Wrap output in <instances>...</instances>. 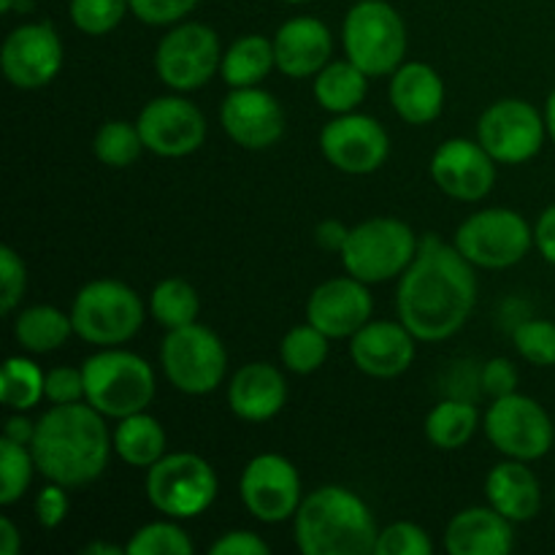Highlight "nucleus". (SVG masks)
Here are the masks:
<instances>
[{
    "label": "nucleus",
    "mask_w": 555,
    "mask_h": 555,
    "mask_svg": "<svg viewBox=\"0 0 555 555\" xmlns=\"http://www.w3.org/2000/svg\"><path fill=\"white\" fill-rule=\"evenodd\" d=\"M74 334L70 312L52 307V304H36L22 309L14 318V341L30 356H47L60 350Z\"/></svg>",
    "instance_id": "c85d7f7f"
},
{
    "label": "nucleus",
    "mask_w": 555,
    "mask_h": 555,
    "mask_svg": "<svg viewBox=\"0 0 555 555\" xmlns=\"http://www.w3.org/2000/svg\"><path fill=\"white\" fill-rule=\"evenodd\" d=\"M331 350V339L307 320V323L296 325L287 331L280 341V358L282 366L293 374H314L325 363Z\"/></svg>",
    "instance_id": "72a5a7b5"
},
{
    "label": "nucleus",
    "mask_w": 555,
    "mask_h": 555,
    "mask_svg": "<svg viewBox=\"0 0 555 555\" xmlns=\"http://www.w3.org/2000/svg\"><path fill=\"white\" fill-rule=\"evenodd\" d=\"M30 450L43 480L76 491L92 486L108 469L114 444L106 417L92 404L79 401L49 406L36 421Z\"/></svg>",
    "instance_id": "f03ea898"
},
{
    "label": "nucleus",
    "mask_w": 555,
    "mask_h": 555,
    "mask_svg": "<svg viewBox=\"0 0 555 555\" xmlns=\"http://www.w3.org/2000/svg\"><path fill=\"white\" fill-rule=\"evenodd\" d=\"M49 404H79L87 399L85 393V372L74 366H54L47 372L43 383Z\"/></svg>",
    "instance_id": "37998d69"
},
{
    "label": "nucleus",
    "mask_w": 555,
    "mask_h": 555,
    "mask_svg": "<svg viewBox=\"0 0 555 555\" xmlns=\"http://www.w3.org/2000/svg\"><path fill=\"white\" fill-rule=\"evenodd\" d=\"M482 431L504 459L526 464L545 459L555 442V426L547 410L524 393L493 399L482 415Z\"/></svg>",
    "instance_id": "9b49d317"
},
{
    "label": "nucleus",
    "mask_w": 555,
    "mask_h": 555,
    "mask_svg": "<svg viewBox=\"0 0 555 555\" xmlns=\"http://www.w3.org/2000/svg\"><path fill=\"white\" fill-rule=\"evenodd\" d=\"M70 509L68 488L60 486V482H49L36 493V504H33V513H36V524L41 529H57L65 524Z\"/></svg>",
    "instance_id": "c03bdc74"
},
{
    "label": "nucleus",
    "mask_w": 555,
    "mask_h": 555,
    "mask_svg": "<svg viewBox=\"0 0 555 555\" xmlns=\"http://www.w3.org/2000/svg\"><path fill=\"white\" fill-rule=\"evenodd\" d=\"M128 555H190L193 553V540L188 531L179 526V520H152L141 529L133 531V537L125 545Z\"/></svg>",
    "instance_id": "e433bc0d"
},
{
    "label": "nucleus",
    "mask_w": 555,
    "mask_h": 555,
    "mask_svg": "<svg viewBox=\"0 0 555 555\" xmlns=\"http://www.w3.org/2000/svg\"><path fill=\"white\" fill-rule=\"evenodd\" d=\"M480 388L482 393L491 396V401L518 393V369H515V363L509 358H491L480 369Z\"/></svg>",
    "instance_id": "a18cd8bd"
},
{
    "label": "nucleus",
    "mask_w": 555,
    "mask_h": 555,
    "mask_svg": "<svg viewBox=\"0 0 555 555\" xmlns=\"http://www.w3.org/2000/svg\"><path fill=\"white\" fill-rule=\"evenodd\" d=\"M130 14L152 27H171L188 20L198 0H128Z\"/></svg>",
    "instance_id": "79ce46f5"
},
{
    "label": "nucleus",
    "mask_w": 555,
    "mask_h": 555,
    "mask_svg": "<svg viewBox=\"0 0 555 555\" xmlns=\"http://www.w3.org/2000/svg\"><path fill=\"white\" fill-rule=\"evenodd\" d=\"M486 496L488 504L513 524H529L542 509L540 477L526 461L507 459L493 466L486 477Z\"/></svg>",
    "instance_id": "a878e982"
},
{
    "label": "nucleus",
    "mask_w": 555,
    "mask_h": 555,
    "mask_svg": "<svg viewBox=\"0 0 555 555\" xmlns=\"http://www.w3.org/2000/svg\"><path fill=\"white\" fill-rule=\"evenodd\" d=\"M406 25L388 0H358L341 25L345 57L363 74L390 76L406 60Z\"/></svg>",
    "instance_id": "0eeeda50"
},
{
    "label": "nucleus",
    "mask_w": 555,
    "mask_h": 555,
    "mask_svg": "<svg viewBox=\"0 0 555 555\" xmlns=\"http://www.w3.org/2000/svg\"><path fill=\"white\" fill-rule=\"evenodd\" d=\"M388 98L393 112L404 122L423 128V125H431L442 114L444 81L434 65L421 63V60H404L390 74Z\"/></svg>",
    "instance_id": "b1692460"
},
{
    "label": "nucleus",
    "mask_w": 555,
    "mask_h": 555,
    "mask_svg": "<svg viewBox=\"0 0 555 555\" xmlns=\"http://www.w3.org/2000/svg\"><path fill=\"white\" fill-rule=\"evenodd\" d=\"M112 444L119 461L135 466V469H150L152 464H157L166 455L168 439L160 421L144 410L117 421L112 431Z\"/></svg>",
    "instance_id": "bb28decb"
},
{
    "label": "nucleus",
    "mask_w": 555,
    "mask_h": 555,
    "mask_svg": "<svg viewBox=\"0 0 555 555\" xmlns=\"http://www.w3.org/2000/svg\"><path fill=\"white\" fill-rule=\"evenodd\" d=\"M417 339L401 320H369L350 336V356L358 372L372 379L401 377L412 366Z\"/></svg>",
    "instance_id": "412c9836"
},
{
    "label": "nucleus",
    "mask_w": 555,
    "mask_h": 555,
    "mask_svg": "<svg viewBox=\"0 0 555 555\" xmlns=\"http://www.w3.org/2000/svg\"><path fill=\"white\" fill-rule=\"evenodd\" d=\"M222 130L242 150L260 152L274 146L285 133V112L263 87H238L220 106Z\"/></svg>",
    "instance_id": "6ab92c4d"
},
{
    "label": "nucleus",
    "mask_w": 555,
    "mask_h": 555,
    "mask_svg": "<svg viewBox=\"0 0 555 555\" xmlns=\"http://www.w3.org/2000/svg\"><path fill=\"white\" fill-rule=\"evenodd\" d=\"M513 520L499 509L466 507L450 518L444 529V551L450 555H507L515 547Z\"/></svg>",
    "instance_id": "393cba45"
},
{
    "label": "nucleus",
    "mask_w": 555,
    "mask_h": 555,
    "mask_svg": "<svg viewBox=\"0 0 555 555\" xmlns=\"http://www.w3.org/2000/svg\"><path fill=\"white\" fill-rule=\"evenodd\" d=\"M146 499L160 515L190 520L204 515L220 493L215 466L195 453H166L146 469Z\"/></svg>",
    "instance_id": "6e6552de"
},
{
    "label": "nucleus",
    "mask_w": 555,
    "mask_h": 555,
    "mask_svg": "<svg viewBox=\"0 0 555 555\" xmlns=\"http://www.w3.org/2000/svg\"><path fill=\"white\" fill-rule=\"evenodd\" d=\"M547 139L545 114L520 98H502L480 114L477 141L499 166H520L540 155Z\"/></svg>",
    "instance_id": "ddd939ff"
},
{
    "label": "nucleus",
    "mask_w": 555,
    "mask_h": 555,
    "mask_svg": "<svg viewBox=\"0 0 555 555\" xmlns=\"http://www.w3.org/2000/svg\"><path fill=\"white\" fill-rule=\"evenodd\" d=\"M47 372L36 361L22 356L5 358L3 377H0V396L11 412H30L47 399L43 393Z\"/></svg>",
    "instance_id": "473e14b6"
},
{
    "label": "nucleus",
    "mask_w": 555,
    "mask_h": 555,
    "mask_svg": "<svg viewBox=\"0 0 555 555\" xmlns=\"http://www.w3.org/2000/svg\"><path fill=\"white\" fill-rule=\"evenodd\" d=\"M287 401V379L274 363H244L228 383V406L238 421L266 423L282 412Z\"/></svg>",
    "instance_id": "5701e85b"
},
{
    "label": "nucleus",
    "mask_w": 555,
    "mask_h": 555,
    "mask_svg": "<svg viewBox=\"0 0 555 555\" xmlns=\"http://www.w3.org/2000/svg\"><path fill=\"white\" fill-rule=\"evenodd\" d=\"M144 150L157 157H188L206 141V117L184 92L152 98L135 117Z\"/></svg>",
    "instance_id": "dca6fc26"
},
{
    "label": "nucleus",
    "mask_w": 555,
    "mask_h": 555,
    "mask_svg": "<svg viewBox=\"0 0 555 555\" xmlns=\"http://www.w3.org/2000/svg\"><path fill=\"white\" fill-rule=\"evenodd\" d=\"M513 345L531 366H555V323L545 318H526L513 328Z\"/></svg>",
    "instance_id": "4c0bfd02"
},
{
    "label": "nucleus",
    "mask_w": 555,
    "mask_h": 555,
    "mask_svg": "<svg viewBox=\"0 0 555 555\" xmlns=\"http://www.w3.org/2000/svg\"><path fill=\"white\" fill-rule=\"evenodd\" d=\"M271 547L269 542L260 534L247 529L225 531L220 540H215L209 545V555H269Z\"/></svg>",
    "instance_id": "49530a36"
},
{
    "label": "nucleus",
    "mask_w": 555,
    "mask_h": 555,
    "mask_svg": "<svg viewBox=\"0 0 555 555\" xmlns=\"http://www.w3.org/2000/svg\"><path fill=\"white\" fill-rule=\"evenodd\" d=\"M160 366L179 393L206 396L225 379L228 350L215 331L190 323L168 331L160 345Z\"/></svg>",
    "instance_id": "9d476101"
},
{
    "label": "nucleus",
    "mask_w": 555,
    "mask_h": 555,
    "mask_svg": "<svg viewBox=\"0 0 555 555\" xmlns=\"http://www.w3.org/2000/svg\"><path fill=\"white\" fill-rule=\"evenodd\" d=\"M276 70L287 79H309L318 76L334 54V36L325 22L314 16H293L282 22L274 33Z\"/></svg>",
    "instance_id": "4be33fe9"
},
{
    "label": "nucleus",
    "mask_w": 555,
    "mask_h": 555,
    "mask_svg": "<svg viewBox=\"0 0 555 555\" xmlns=\"http://www.w3.org/2000/svg\"><path fill=\"white\" fill-rule=\"evenodd\" d=\"M85 555H122L125 547H117V545H108V542H92V545H87Z\"/></svg>",
    "instance_id": "603ef678"
},
{
    "label": "nucleus",
    "mask_w": 555,
    "mask_h": 555,
    "mask_svg": "<svg viewBox=\"0 0 555 555\" xmlns=\"http://www.w3.org/2000/svg\"><path fill=\"white\" fill-rule=\"evenodd\" d=\"M92 152L103 166L128 168L144 152L139 125L125 122V119H108L98 128L95 139H92Z\"/></svg>",
    "instance_id": "f704fd0d"
},
{
    "label": "nucleus",
    "mask_w": 555,
    "mask_h": 555,
    "mask_svg": "<svg viewBox=\"0 0 555 555\" xmlns=\"http://www.w3.org/2000/svg\"><path fill=\"white\" fill-rule=\"evenodd\" d=\"M238 496L247 513L260 524H285V520H293L304 502L301 475L285 455L260 453L244 466Z\"/></svg>",
    "instance_id": "4468645a"
},
{
    "label": "nucleus",
    "mask_w": 555,
    "mask_h": 555,
    "mask_svg": "<svg viewBox=\"0 0 555 555\" xmlns=\"http://www.w3.org/2000/svg\"><path fill=\"white\" fill-rule=\"evenodd\" d=\"M87 404L108 421L144 412L157 393L155 369L139 352L122 347H101V352L81 363Z\"/></svg>",
    "instance_id": "20e7f679"
},
{
    "label": "nucleus",
    "mask_w": 555,
    "mask_h": 555,
    "mask_svg": "<svg viewBox=\"0 0 555 555\" xmlns=\"http://www.w3.org/2000/svg\"><path fill=\"white\" fill-rule=\"evenodd\" d=\"M347 233H350V228H347L345 222L323 220L314 228V242H318V247L325 249V253H341V247H345L347 242Z\"/></svg>",
    "instance_id": "09e8293b"
},
{
    "label": "nucleus",
    "mask_w": 555,
    "mask_h": 555,
    "mask_svg": "<svg viewBox=\"0 0 555 555\" xmlns=\"http://www.w3.org/2000/svg\"><path fill=\"white\" fill-rule=\"evenodd\" d=\"M369 79L352 60H331L312 81V95L318 106L328 114L358 112L369 92Z\"/></svg>",
    "instance_id": "cd10ccee"
},
{
    "label": "nucleus",
    "mask_w": 555,
    "mask_h": 555,
    "mask_svg": "<svg viewBox=\"0 0 555 555\" xmlns=\"http://www.w3.org/2000/svg\"><path fill=\"white\" fill-rule=\"evenodd\" d=\"M377 520L369 504L345 486H320L293 515V540L304 555H374Z\"/></svg>",
    "instance_id": "7ed1b4c3"
},
{
    "label": "nucleus",
    "mask_w": 555,
    "mask_h": 555,
    "mask_svg": "<svg viewBox=\"0 0 555 555\" xmlns=\"http://www.w3.org/2000/svg\"><path fill=\"white\" fill-rule=\"evenodd\" d=\"M534 247L540 249L542 258L555 266V204L542 209L534 222Z\"/></svg>",
    "instance_id": "de8ad7c7"
},
{
    "label": "nucleus",
    "mask_w": 555,
    "mask_h": 555,
    "mask_svg": "<svg viewBox=\"0 0 555 555\" xmlns=\"http://www.w3.org/2000/svg\"><path fill=\"white\" fill-rule=\"evenodd\" d=\"M545 125H547V139L553 141L555 144V90L551 92V95H547V101H545Z\"/></svg>",
    "instance_id": "864d4df0"
},
{
    "label": "nucleus",
    "mask_w": 555,
    "mask_h": 555,
    "mask_svg": "<svg viewBox=\"0 0 555 555\" xmlns=\"http://www.w3.org/2000/svg\"><path fill=\"white\" fill-rule=\"evenodd\" d=\"M434 542L423 526L412 520H396V524L379 529L374 555H431Z\"/></svg>",
    "instance_id": "ea45409f"
},
{
    "label": "nucleus",
    "mask_w": 555,
    "mask_h": 555,
    "mask_svg": "<svg viewBox=\"0 0 555 555\" xmlns=\"http://www.w3.org/2000/svg\"><path fill=\"white\" fill-rule=\"evenodd\" d=\"M27 291V269L14 247H0V312L11 314Z\"/></svg>",
    "instance_id": "a19ab883"
},
{
    "label": "nucleus",
    "mask_w": 555,
    "mask_h": 555,
    "mask_svg": "<svg viewBox=\"0 0 555 555\" xmlns=\"http://www.w3.org/2000/svg\"><path fill=\"white\" fill-rule=\"evenodd\" d=\"M499 163L488 155L477 139H448L434 150L431 171L434 184L461 204H477L496 184Z\"/></svg>",
    "instance_id": "a211bd4d"
},
{
    "label": "nucleus",
    "mask_w": 555,
    "mask_h": 555,
    "mask_svg": "<svg viewBox=\"0 0 555 555\" xmlns=\"http://www.w3.org/2000/svg\"><path fill=\"white\" fill-rule=\"evenodd\" d=\"M453 244L475 269H513L534 247V225L520 211L491 206L466 217Z\"/></svg>",
    "instance_id": "1a4fd4ad"
},
{
    "label": "nucleus",
    "mask_w": 555,
    "mask_h": 555,
    "mask_svg": "<svg viewBox=\"0 0 555 555\" xmlns=\"http://www.w3.org/2000/svg\"><path fill=\"white\" fill-rule=\"evenodd\" d=\"M144 301L119 280H92L74 296V334L92 347H122L144 325Z\"/></svg>",
    "instance_id": "423d86ee"
},
{
    "label": "nucleus",
    "mask_w": 555,
    "mask_h": 555,
    "mask_svg": "<svg viewBox=\"0 0 555 555\" xmlns=\"http://www.w3.org/2000/svg\"><path fill=\"white\" fill-rule=\"evenodd\" d=\"M482 426L480 412L466 399H444L426 415L423 431L437 450H461L475 439L477 428Z\"/></svg>",
    "instance_id": "7c9ffc66"
},
{
    "label": "nucleus",
    "mask_w": 555,
    "mask_h": 555,
    "mask_svg": "<svg viewBox=\"0 0 555 555\" xmlns=\"http://www.w3.org/2000/svg\"><path fill=\"white\" fill-rule=\"evenodd\" d=\"M222 65L220 36L204 22H179L155 49V70L173 92H193L209 85Z\"/></svg>",
    "instance_id": "f8f14e48"
},
{
    "label": "nucleus",
    "mask_w": 555,
    "mask_h": 555,
    "mask_svg": "<svg viewBox=\"0 0 555 555\" xmlns=\"http://www.w3.org/2000/svg\"><path fill=\"white\" fill-rule=\"evenodd\" d=\"M320 150L336 171L366 177L388 160L390 135L372 114H334V119L320 130Z\"/></svg>",
    "instance_id": "2eb2a0df"
},
{
    "label": "nucleus",
    "mask_w": 555,
    "mask_h": 555,
    "mask_svg": "<svg viewBox=\"0 0 555 555\" xmlns=\"http://www.w3.org/2000/svg\"><path fill=\"white\" fill-rule=\"evenodd\" d=\"M38 472L30 444L14 439H0V504L11 507L20 502L30 488L33 475Z\"/></svg>",
    "instance_id": "c9c22d12"
},
{
    "label": "nucleus",
    "mask_w": 555,
    "mask_h": 555,
    "mask_svg": "<svg viewBox=\"0 0 555 555\" xmlns=\"http://www.w3.org/2000/svg\"><path fill=\"white\" fill-rule=\"evenodd\" d=\"M22 547V537L20 531H16L14 520L11 518H3L0 520V553L3 555H16Z\"/></svg>",
    "instance_id": "3c124183"
},
{
    "label": "nucleus",
    "mask_w": 555,
    "mask_h": 555,
    "mask_svg": "<svg viewBox=\"0 0 555 555\" xmlns=\"http://www.w3.org/2000/svg\"><path fill=\"white\" fill-rule=\"evenodd\" d=\"M14 3L16 0H0V11H3V14H9V11L14 9Z\"/></svg>",
    "instance_id": "5fc2aeb1"
},
{
    "label": "nucleus",
    "mask_w": 555,
    "mask_h": 555,
    "mask_svg": "<svg viewBox=\"0 0 555 555\" xmlns=\"http://www.w3.org/2000/svg\"><path fill=\"white\" fill-rule=\"evenodd\" d=\"M477 304L475 266L455 244L423 236L415 260L399 276L396 312L417 341L437 345L459 334Z\"/></svg>",
    "instance_id": "f257e3e1"
},
{
    "label": "nucleus",
    "mask_w": 555,
    "mask_h": 555,
    "mask_svg": "<svg viewBox=\"0 0 555 555\" xmlns=\"http://www.w3.org/2000/svg\"><path fill=\"white\" fill-rule=\"evenodd\" d=\"M33 434H36V423H33L25 412H14V415L5 421V428H3L5 439H14V442L20 444H30Z\"/></svg>",
    "instance_id": "8fccbe9b"
},
{
    "label": "nucleus",
    "mask_w": 555,
    "mask_h": 555,
    "mask_svg": "<svg viewBox=\"0 0 555 555\" xmlns=\"http://www.w3.org/2000/svg\"><path fill=\"white\" fill-rule=\"evenodd\" d=\"M274 68V41L249 33V36L236 38L222 52L220 76L231 90H238V87H260V81Z\"/></svg>",
    "instance_id": "c756f323"
},
{
    "label": "nucleus",
    "mask_w": 555,
    "mask_h": 555,
    "mask_svg": "<svg viewBox=\"0 0 555 555\" xmlns=\"http://www.w3.org/2000/svg\"><path fill=\"white\" fill-rule=\"evenodd\" d=\"M421 238L399 217H372L350 228L339 258L347 274L366 285L399 280L415 260Z\"/></svg>",
    "instance_id": "39448f33"
},
{
    "label": "nucleus",
    "mask_w": 555,
    "mask_h": 555,
    "mask_svg": "<svg viewBox=\"0 0 555 555\" xmlns=\"http://www.w3.org/2000/svg\"><path fill=\"white\" fill-rule=\"evenodd\" d=\"M0 68L16 90H41L63 68V41L49 22H27L5 36Z\"/></svg>",
    "instance_id": "f3484780"
},
{
    "label": "nucleus",
    "mask_w": 555,
    "mask_h": 555,
    "mask_svg": "<svg viewBox=\"0 0 555 555\" xmlns=\"http://www.w3.org/2000/svg\"><path fill=\"white\" fill-rule=\"evenodd\" d=\"M285 3H291V5H301V3H309V0H285Z\"/></svg>",
    "instance_id": "6e6d98bb"
},
{
    "label": "nucleus",
    "mask_w": 555,
    "mask_h": 555,
    "mask_svg": "<svg viewBox=\"0 0 555 555\" xmlns=\"http://www.w3.org/2000/svg\"><path fill=\"white\" fill-rule=\"evenodd\" d=\"M366 282L352 274L325 280L307 301V320L328 339H350L372 320L374 298Z\"/></svg>",
    "instance_id": "aec40b11"
},
{
    "label": "nucleus",
    "mask_w": 555,
    "mask_h": 555,
    "mask_svg": "<svg viewBox=\"0 0 555 555\" xmlns=\"http://www.w3.org/2000/svg\"><path fill=\"white\" fill-rule=\"evenodd\" d=\"M130 11L128 0H70L68 14L76 30L87 36H106Z\"/></svg>",
    "instance_id": "58836bf2"
},
{
    "label": "nucleus",
    "mask_w": 555,
    "mask_h": 555,
    "mask_svg": "<svg viewBox=\"0 0 555 555\" xmlns=\"http://www.w3.org/2000/svg\"><path fill=\"white\" fill-rule=\"evenodd\" d=\"M150 312L166 331L198 323L201 298L198 291L182 276H168L155 285L150 296Z\"/></svg>",
    "instance_id": "2f4dec72"
}]
</instances>
